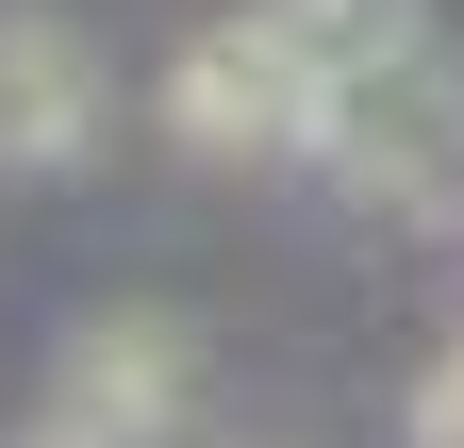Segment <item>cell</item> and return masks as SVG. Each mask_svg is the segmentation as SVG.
Wrapping results in <instances>:
<instances>
[{"label": "cell", "mask_w": 464, "mask_h": 448, "mask_svg": "<svg viewBox=\"0 0 464 448\" xmlns=\"http://www.w3.org/2000/svg\"><path fill=\"white\" fill-rule=\"evenodd\" d=\"M166 133H183V150H216V166H232V150H266V133H315V67H299L266 17H232V34H199V50H183Z\"/></svg>", "instance_id": "cell-2"}, {"label": "cell", "mask_w": 464, "mask_h": 448, "mask_svg": "<svg viewBox=\"0 0 464 448\" xmlns=\"http://www.w3.org/2000/svg\"><path fill=\"white\" fill-rule=\"evenodd\" d=\"M315 150H332L365 200L448 216V200H464V83L431 67V34H398V50H365L348 83H315Z\"/></svg>", "instance_id": "cell-1"}, {"label": "cell", "mask_w": 464, "mask_h": 448, "mask_svg": "<svg viewBox=\"0 0 464 448\" xmlns=\"http://www.w3.org/2000/svg\"><path fill=\"white\" fill-rule=\"evenodd\" d=\"M50 415H67V432H100V448L166 432V415H183V332H166L150 299L83 316V332H67V399H50Z\"/></svg>", "instance_id": "cell-3"}, {"label": "cell", "mask_w": 464, "mask_h": 448, "mask_svg": "<svg viewBox=\"0 0 464 448\" xmlns=\"http://www.w3.org/2000/svg\"><path fill=\"white\" fill-rule=\"evenodd\" d=\"M17 448H100V432H67V415H50V432H17Z\"/></svg>", "instance_id": "cell-5"}, {"label": "cell", "mask_w": 464, "mask_h": 448, "mask_svg": "<svg viewBox=\"0 0 464 448\" xmlns=\"http://www.w3.org/2000/svg\"><path fill=\"white\" fill-rule=\"evenodd\" d=\"M83 133H100L83 34H67V17H0V166L50 183V166H83Z\"/></svg>", "instance_id": "cell-4"}]
</instances>
